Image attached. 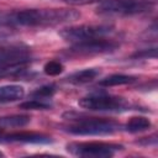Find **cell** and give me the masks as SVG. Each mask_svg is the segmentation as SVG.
Instances as JSON below:
<instances>
[{"mask_svg": "<svg viewBox=\"0 0 158 158\" xmlns=\"http://www.w3.org/2000/svg\"><path fill=\"white\" fill-rule=\"evenodd\" d=\"M156 57H157V48L142 49L132 54V58H136V59H147V58H156Z\"/></svg>", "mask_w": 158, "mask_h": 158, "instance_id": "cell-19", "label": "cell"}, {"mask_svg": "<svg viewBox=\"0 0 158 158\" xmlns=\"http://www.w3.org/2000/svg\"><path fill=\"white\" fill-rule=\"evenodd\" d=\"M153 6V0H104L98 6V12L102 15L131 16L146 14Z\"/></svg>", "mask_w": 158, "mask_h": 158, "instance_id": "cell-2", "label": "cell"}, {"mask_svg": "<svg viewBox=\"0 0 158 158\" xmlns=\"http://www.w3.org/2000/svg\"><path fill=\"white\" fill-rule=\"evenodd\" d=\"M63 70H64V67L59 60H49L43 67V72L49 77L59 75Z\"/></svg>", "mask_w": 158, "mask_h": 158, "instance_id": "cell-17", "label": "cell"}, {"mask_svg": "<svg viewBox=\"0 0 158 158\" xmlns=\"http://www.w3.org/2000/svg\"><path fill=\"white\" fill-rule=\"evenodd\" d=\"M114 32V27L110 25H80L65 27L59 31V36L68 42L79 43L88 40L101 38Z\"/></svg>", "mask_w": 158, "mask_h": 158, "instance_id": "cell-5", "label": "cell"}, {"mask_svg": "<svg viewBox=\"0 0 158 158\" xmlns=\"http://www.w3.org/2000/svg\"><path fill=\"white\" fill-rule=\"evenodd\" d=\"M0 157H4V153L2 152H0Z\"/></svg>", "mask_w": 158, "mask_h": 158, "instance_id": "cell-22", "label": "cell"}, {"mask_svg": "<svg viewBox=\"0 0 158 158\" xmlns=\"http://www.w3.org/2000/svg\"><path fill=\"white\" fill-rule=\"evenodd\" d=\"M25 96V89L21 85H2L0 86V104L14 102Z\"/></svg>", "mask_w": 158, "mask_h": 158, "instance_id": "cell-10", "label": "cell"}, {"mask_svg": "<svg viewBox=\"0 0 158 158\" xmlns=\"http://www.w3.org/2000/svg\"><path fill=\"white\" fill-rule=\"evenodd\" d=\"M30 60V49L23 46L0 47V65H22Z\"/></svg>", "mask_w": 158, "mask_h": 158, "instance_id": "cell-8", "label": "cell"}, {"mask_svg": "<svg viewBox=\"0 0 158 158\" xmlns=\"http://www.w3.org/2000/svg\"><path fill=\"white\" fill-rule=\"evenodd\" d=\"M11 36V30H9V26L0 25V38H5Z\"/></svg>", "mask_w": 158, "mask_h": 158, "instance_id": "cell-21", "label": "cell"}, {"mask_svg": "<svg viewBox=\"0 0 158 158\" xmlns=\"http://www.w3.org/2000/svg\"><path fill=\"white\" fill-rule=\"evenodd\" d=\"M1 135H2V130L0 128V137H1Z\"/></svg>", "mask_w": 158, "mask_h": 158, "instance_id": "cell-23", "label": "cell"}, {"mask_svg": "<svg viewBox=\"0 0 158 158\" xmlns=\"http://www.w3.org/2000/svg\"><path fill=\"white\" fill-rule=\"evenodd\" d=\"M62 1L69 5H88V4H94V2H99L104 0H62Z\"/></svg>", "mask_w": 158, "mask_h": 158, "instance_id": "cell-20", "label": "cell"}, {"mask_svg": "<svg viewBox=\"0 0 158 158\" xmlns=\"http://www.w3.org/2000/svg\"><path fill=\"white\" fill-rule=\"evenodd\" d=\"M117 48H118L117 42H115L112 40H105L104 37H101V38H94V40H88L84 42L74 43L69 51L73 54L88 56V54L109 53V52H114Z\"/></svg>", "mask_w": 158, "mask_h": 158, "instance_id": "cell-7", "label": "cell"}, {"mask_svg": "<svg viewBox=\"0 0 158 158\" xmlns=\"http://www.w3.org/2000/svg\"><path fill=\"white\" fill-rule=\"evenodd\" d=\"M151 125L152 123L147 117L133 116L127 121V123L125 125V128H126V131H128L131 133H136V132H142V131L148 130L151 127Z\"/></svg>", "mask_w": 158, "mask_h": 158, "instance_id": "cell-13", "label": "cell"}, {"mask_svg": "<svg viewBox=\"0 0 158 158\" xmlns=\"http://www.w3.org/2000/svg\"><path fill=\"white\" fill-rule=\"evenodd\" d=\"M80 14L75 10L65 9H27L15 11L0 17V25L21 27H43L75 21Z\"/></svg>", "mask_w": 158, "mask_h": 158, "instance_id": "cell-1", "label": "cell"}, {"mask_svg": "<svg viewBox=\"0 0 158 158\" xmlns=\"http://www.w3.org/2000/svg\"><path fill=\"white\" fill-rule=\"evenodd\" d=\"M136 80L135 77L127 75V74H111L99 81L101 86H117V85H125L131 84Z\"/></svg>", "mask_w": 158, "mask_h": 158, "instance_id": "cell-12", "label": "cell"}, {"mask_svg": "<svg viewBox=\"0 0 158 158\" xmlns=\"http://www.w3.org/2000/svg\"><path fill=\"white\" fill-rule=\"evenodd\" d=\"M118 127L120 125L112 120L85 117V118L74 120L72 125L67 126L65 131L78 136H99V135H111L116 132Z\"/></svg>", "mask_w": 158, "mask_h": 158, "instance_id": "cell-3", "label": "cell"}, {"mask_svg": "<svg viewBox=\"0 0 158 158\" xmlns=\"http://www.w3.org/2000/svg\"><path fill=\"white\" fill-rule=\"evenodd\" d=\"M22 70V65H0V79L20 75Z\"/></svg>", "mask_w": 158, "mask_h": 158, "instance_id": "cell-18", "label": "cell"}, {"mask_svg": "<svg viewBox=\"0 0 158 158\" xmlns=\"http://www.w3.org/2000/svg\"><path fill=\"white\" fill-rule=\"evenodd\" d=\"M100 74V70L96 68H88V69H83L79 72L73 73L72 75H69L67 78V81L70 84H86L93 81L98 75Z\"/></svg>", "mask_w": 158, "mask_h": 158, "instance_id": "cell-11", "label": "cell"}, {"mask_svg": "<svg viewBox=\"0 0 158 158\" xmlns=\"http://www.w3.org/2000/svg\"><path fill=\"white\" fill-rule=\"evenodd\" d=\"M1 142H15V143H48L51 142V137L40 133V132H14L10 135H6L4 137H0Z\"/></svg>", "mask_w": 158, "mask_h": 158, "instance_id": "cell-9", "label": "cell"}, {"mask_svg": "<svg viewBox=\"0 0 158 158\" xmlns=\"http://www.w3.org/2000/svg\"><path fill=\"white\" fill-rule=\"evenodd\" d=\"M31 121L28 115H11L0 117V127H22Z\"/></svg>", "mask_w": 158, "mask_h": 158, "instance_id": "cell-14", "label": "cell"}, {"mask_svg": "<svg viewBox=\"0 0 158 158\" xmlns=\"http://www.w3.org/2000/svg\"><path fill=\"white\" fill-rule=\"evenodd\" d=\"M79 106L89 111L101 112H122L130 110V102L121 96L106 95V94H91L81 98L78 101Z\"/></svg>", "mask_w": 158, "mask_h": 158, "instance_id": "cell-4", "label": "cell"}, {"mask_svg": "<svg viewBox=\"0 0 158 158\" xmlns=\"http://www.w3.org/2000/svg\"><path fill=\"white\" fill-rule=\"evenodd\" d=\"M122 146L106 142H73L67 144V151L78 157L106 158L112 157L115 152L120 151Z\"/></svg>", "mask_w": 158, "mask_h": 158, "instance_id": "cell-6", "label": "cell"}, {"mask_svg": "<svg viewBox=\"0 0 158 158\" xmlns=\"http://www.w3.org/2000/svg\"><path fill=\"white\" fill-rule=\"evenodd\" d=\"M57 89L54 85H43L41 88H37L31 95L33 99H41V100H46V99H49L52 98L54 94H56Z\"/></svg>", "mask_w": 158, "mask_h": 158, "instance_id": "cell-16", "label": "cell"}, {"mask_svg": "<svg viewBox=\"0 0 158 158\" xmlns=\"http://www.w3.org/2000/svg\"><path fill=\"white\" fill-rule=\"evenodd\" d=\"M52 105L41 99H32L20 104V109L22 110H49Z\"/></svg>", "mask_w": 158, "mask_h": 158, "instance_id": "cell-15", "label": "cell"}]
</instances>
